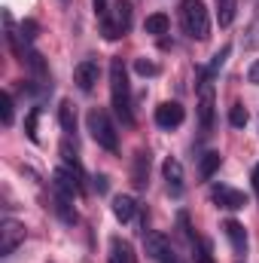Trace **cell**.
I'll return each mask as SVG.
<instances>
[{
  "mask_svg": "<svg viewBox=\"0 0 259 263\" xmlns=\"http://www.w3.org/2000/svg\"><path fill=\"white\" fill-rule=\"evenodd\" d=\"M110 101L116 117L131 126L134 114H131V86H128V73H125V62L122 59H110Z\"/></svg>",
  "mask_w": 259,
  "mask_h": 263,
  "instance_id": "1",
  "label": "cell"
},
{
  "mask_svg": "<svg viewBox=\"0 0 259 263\" xmlns=\"http://www.w3.org/2000/svg\"><path fill=\"white\" fill-rule=\"evenodd\" d=\"M183 28L192 40H207L210 37V15H207V6L201 0H183Z\"/></svg>",
  "mask_w": 259,
  "mask_h": 263,
  "instance_id": "2",
  "label": "cell"
},
{
  "mask_svg": "<svg viewBox=\"0 0 259 263\" xmlns=\"http://www.w3.org/2000/svg\"><path fill=\"white\" fill-rule=\"evenodd\" d=\"M85 123H89V132H92V138H95V144H98V147H104V150H110V153H116V150H119V135H116V129H113V123H110L107 110L92 107Z\"/></svg>",
  "mask_w": 259,
  "mask_h": 263,
  "instance_id": "3",
  "label": "cell"
},
{
  "mask_svg": "<svg viewBox=\"0 0 259 263\" xmlns=\"http://www.w3.org/2000/svg\"><path fill=\"white\" fill-rule=\"evenodd\" d=\"M25 223H18V220H12V217H6L3 223H0V257H9L21 242H25Z\"/></svg>",
  "mask_w": 259,
  "mask_h": 263,
  "instance_id": "4",
  "label": "cell"
},
{
  "mask_svg": "<svg viewBox=\"0 0 259 263\" xmlns=\"http://www.w3.org/2000/svg\"><path fill=\"white\" fill-rule=\"evenodd\" d=\"M198 120H201V129L210 132V126H213V83H210V73H204L201 83H198Z\"/></svg>",
  "mask_w": 259,
  "mask_h": 263,
  "instance_id": "5",
  "label": "cell"
},
{
  "mask_svg": "<svg viewBox=\"0 0 259 263\" xmlns=\"http://www.w3.org/2000/svg\"><path fill=\"white\" fill-rule=\"evenodd\" d=\"M52 187H55V193L58 196H67V199H76L82 193V181H79V172H73V168H55V175H52Z\"/></svg>",
  "mask_w": 259,
  "mask_h": 263,
  "instance_id": "6",
  "label": "cell"
},
{
  "mask_svg": "<svg viewBox=\"0 0 259 263\" xmlns=\"http://www.w3.org/2000/svg\"><path fill=\"white\" fill-rule=\"evenodd\" d=\"M210 196H213V202H217L220 208H229V211H241V208L247 205V196H244L241 190H235V187H226V184H217Z\"/></svg>",
  "mask_w": 259,
  "mask_h": 263,
  "instance_id": "7",
  "label": "cell"
},
{
  "mask_svg": "<svg viewBox=\"0 0 259 263\" xmlns=\"http://www.w3.org/2000/svg\"><path fill=\"white\" fill-rule=\"evenodd\" d=\"M183 120H186V110H183L177 101H165V104L156 107V123H159V129H177Z\"/></svg>",
  "mask_w": 259,
  "mask_h": 263,
  "instance_id": "8",
  "label": "cell"
},
{
  "mask_svg": "<svg viewBox=\"0 0 259 263\" xmlns=\"http://www.w3.org/2000/svg\"><path fill=\"white\" fill-rule=\"evenodd\" d=\"M162 175L168 181V193L171 196H183V165H180V159L168 156L165 165H162Z\"/></svg>",
  "mask_w": 259,
  "mask_h": 263,
  "instance_id": "9",
  "label": "cell"
},
{
  "mask_svg": "<svg viewBox=\"0 0 259 263\" xmlns=\"http://www.w3.org/2000/svg\"><path fill=\"white\" fill-rule=\"evenodd\" d=\"M73 77H76V86H79L82 92H92V89H95V83H98V77H101V67H98L95 59H85V62H79V65H76Z\"/></svg>",
  "mask_w": 259,
  "mask_h": 263,
  "instance_id": "10",
  "label": "cell"
},
{
  "mask_svg": "<svg viewBox=\"0 0 259 263\" xmlns=\"http://www.w3.org/2000/svg\"><path fill=\"white\" fill-rule=\"evenodd\" d=\"M146 175H149V153H146V150H137L134 168H131V184H134L137 190H143V187H146Z\"/></svg>",
  "mask_w": 259,
  "mask_h": 263,
  "instance_id": "11",
  "label": "cell"
},
{
  "mask_svg": "<svg viewBox=\"0 0 259 263\" xmlns=\"http://www.w3.org/2000/svg\"><path fill=\"white\" fill-rule=\"evenodd\" d=\"M223 230H226L232 248H235L238 254H244V251H247V233H244V223H238V220H226Z\"/></svg>",
  "mask_w": 259,
  "mask_h": 263,
  "instance_id": "12",
  "label": "cell"
},
{
  "mask_svg": "<svg viewBox=\"0 0 259 263\" xmlns=\"http://www.w3.org/2000/svg\"><path fill=\"white\" fill-rule=\"evenodd\" d=\"M110 263H137V257H134V251H131V245L125 242V239H113L110 242Z\"/></svg>",
  "mask_w": 259,
  "mask_h": 263,
  "instance_id": "13",
  "label": "cell"
},
{
  "mask_svg": "<svg viewBox=\"0 0 259 263\" xmlns=\"http://www.w3.org/2000/svg\"><path fill=\"white\" fill-rule=\"evenodd\" d=\"M220 162H223V156H220L217 150H207V153L201 156V162H198V175H201V181H210L213 172L220 168Z\"/></svg>",
  "mask_w": 259,
  "mask_h": 263,
  "instance_id": "14",
  "label": "cell"
},
{
  "mask_svg": "<svg viewBox=\"0 0 259 263\" xmlns=\"http://www.w3.org/2000/svg\"><path fill=\"white\" fill-rule=\"evenodd\" d=\"M134 211H137V202H134L131 196H116L113 199V214H116V220L128 223L131 217H134Z\"/></svg>",
  "mask_w": 259,
  "mask_h": 263,
  "instance_id": "15",
  "label": "cell"
},
{
  "mask_svg": "<svg viewBox=\"0 0 259 263\" xmlns=\"http://www.w3.org/2000/svg\"><path fill=\"white\" fill-rule=\"evenodd\" d=\"M143 28H146V34H168V28H171V22H168V15L165 12H153V15H146V22H143Z\"/></svg>",
  "mask_w": 259,
  "mask_h": 263,
  "instance_id": "16",
  "label": "cell"
},
{
  "mask_svg": "<svg viewBox=\"0 0 259 263\" xmlns=\"http://www.w3.org/2000/svg\"><path fill=\"white\" fill-rule=\"evenodd\" d=\"M235 12H238V0H217V18L223 28H229L235 22Z\"/></svg>",
  "mask_w": 259,
  "mask_h": 263,
  "instance_id": "17",
  "label": "cell"
},
{
  "mask_svg": "<svg viewBox=\"0 0 259 263\" xmlns=\"http://www.w3.org/2000/svg\"><path fill=\"white\" fill-rule=\"evenodd\" d=\"M3 25H6V43H9V49L15 52V55H21L25 59V49H21V43H18V31H15V25H12V15L9 12H3Z\"/></svg>",
  "mask_w": 259,
  "mask_h": 263,
  "instance_id": "18",
  "label": "cell"
},
{
  "mask_svg": "<svg viewBox=\"0 0 259 263\" xmlns=\"http://www.w3.org/2000/svg\"><path fill=\"white\" fill-rule=\"evenodd\" d=\"M58 120H61V129H64L67 135L76 132V110H73L70 101H61V107H58Z\"/></svg>",
  "mask_w": 259,
  "mask_h": 263,
  "instance_id": "19",
  "label": "cell"
},
{
  "mask_svg": "<svg viewBox=\"0 0 259 263\" xmlns=\"http://www.w3.org/2000/svg\"><path fill=\"white\" fill-rule=\"evenodd\" d=\"M116 25H119L122 34L131 28V3L128 0H116Z\"/></svg>",
  "mask_w": 259,
  "mask_h": 263,
  "instance_id": "20",
  "label": "cell"
},
{
  "mask_svg": "<svg viewBox=\"0 0 259 263\" xmlns=\"http://www.w3.org/2000/svg\"><path fill=\"white\" fill-rule=\"evenodd\" d=\"M192 248H195V263H213V248H210L207 239H195Z\"/></svg>",
  "mask_w": 259,
  "mask_h": 263,
  "instance_id": "21",
  "label": "cell"
},
{
  "mask_svg": "<svg viewBox=\"0 0 259 263\" xmlns=\"http://www.w3.org/2000/svg\"><path fill=\"white\" fill-rule=\"evenodd\" d=\"M247 120H250V114H247L244 104H232V107H229V123H232L235 129H244Z\"/></svg>",
  "mask_w": 259,
  "mask_h": 263,
  "instance_id": "22",
  "label": "cell"
},
{
  "mask_svg": "<svg viewBox=\"0 0 259 263\" xmlns=\"http://www.w3.org/2000/svg\"><path fill=\"white\" fill-rule=\"evenodd\" d=\"M0 114H3V126H12V95L9 92L0 95Z\"/></svg>",
  "mask_w": 259,
  "mask_h": 263,
  "instance_id": "23",
  "label": "cell"
},
{
  "mask_svg": "<svg viewBox=\"0 0 259 263\" xmlns=\"http://www.w3.org/2000/svg\"><path fill=\"white\" fill-rule=\"evenodd\" d=\"M134 70H137L140 77H156V73H159V65H156V62H146V59H134Z\"/></svg>",
  "mask_w": 259,
  "mask_h": 263,
  "instance_id": "24",
  "label": "cell"
},
{
  "mask_svg": "<svg viewBox=\"0 0 259 263\" xmlns=\"http://www.w3.org/2000/svg\"><path fill=\"white\" fill-rule=\"evenodd\" d=\"M61 156H64V165L67 168H73V172H79V175H82V168H79V159H76V153H73V150H70V144H61Z\"/></svg>",
  "mask_w": 259,
  "mask_h": 263,
  "instance_id": "25",
  "label": "cell"
},
{
  "mask_svg": "<svg viewBox=\"0 0 259 263\" xmlns=\"http://www.w3.org/2000/svg\"><path fill=\"white\" fill-rule=\"evenodd\" d=\"M37 117H40V107H31V114L25 120V132H28L31 141H37Z\"/></svg>",
  "mask_w": 259,
  "mask_h": 263,
  "instance_id": "26",
  "label": "cell"
},
{
  "mask_svg": "<svg viewBox=\"0 0 259 263\" xmlns=\"http://www.w3.org/2000/svg\"><path fill=\"white\" fill-rule=\"evenodd\" d=\"M156 260H159V263H180V254H177V251L171 248V242H168V245L162 248V254H159Z\"/></svg>",
  "mask_w": 259,
  "mask_h": 263,
  "instance_id": "27",
  "label": "cell"
},
{
  "mask_svg": "<svg viewBox=\"0 0 259 263\" xmlns=\"http://www.w3.org/2000/svg\"><path fill=\"white\" fill-rule=\"evenodd\" d=\"M226 55H229V46H226V49H220V52L213 55V62H210V67H207L204 73H210V77H213V73H217V70L223 67V62H226Z\"/></svg>",
  "mask_w": 259,
  "mask_h": 263,
  "instance_id": "28",
  "label": "cell"
},
{
  "mask_svg": "<svg viewBox=\"0 0 259 263\" xmlns=\"http://www.w3.org/2000/svg\"><path fill=\"white\" fill-rule=\"evenodd\" d=\"M21 37L31 43V40L37 37V22H31V18H28V22H21Z\"/></svg>",
  "mask_w": 259,
  "mask_h": 263,
  "instance_id": "29",
  "label": "cell"
},
{
  "mask_svg": "<svg viewBox=\"0 0 259 263\" xmlns=\"http://www.w3.org/2000/svg\"><path fill=\"white\" fill-rule=\"evenodd\" d=\"M95 15H98L101 22H107V18H110V9H107V0H95Z\"/></svg>",
  "mask_w": 259,
  "mask_h": 263,
  "instance_id": "30",
  "label": "cell"
},
{
  "mask_svg": "<svg viewBox=\"0 0 259 263\" xmlns=\"http://www.w3.org/2000/svg\"><path fill=\"white\" fill-rule=\"evenodd\" d=\"M247 80H250L253 86H259V59L250 65V70H247Z\"/></svg>",
  "mask_w": 259,
  "mask_h": 263,
  "instance_id": "31",
  "label": "cell"
},
{
  "mask_svg": "<svg viewBox=\"0 0 259 263\" xmlns=\"http://www.w3.org/2000/svg\"><path fill=\"white\" fill-rule=\"evenodd\" d=\"M95 187H98V193H107V178L98 175V178H95Z\"/></svg>",
  "mask_w": 259,
  "mask_h": 263,
  "instance_id": "32",
  "label": "cell"
},
{
  "mask_svg": "<svg viewBox=\"0 0 259 263\" xmlns=\"http://www.w3.org/2000/svg\"><path fill=\"white\" fill-rule=\"evenodd\" d=\"M253 187H256V193H259V162H256V168H253Z\"/></svg>",
  "mask_w": 259,
  "mask_h": 263,
  "instance_id": "33",
  "label": "cell"
}]
</instances>
